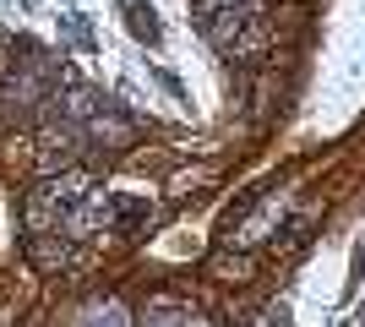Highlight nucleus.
Masks as SVG:
<instances>
[{"label": "nucleus", "instance_id": "423d86ee", "mask_svg": "<svg viewBox=\"0 0 365 327\" xmlns=\"http://www.w3.org/2000/svg\"><path fill=\"white\" fill-rule=\"evenodd\" d=\"M82 327H137L131 311H125L120 300H93L88 311H82Z\"/></svg>", "mask_w": 365, "mask_h": 327}, {"label": "nucleus", "instance_id": "6e6552de", "mask_svg": "<svg viewBox=\"0 0 365 327\" xmlns=\"http://www.w3.org/2000/svg\"><path fill=\"white\" fill-rule=\"evenodd\" d=\"M224 6H240V0H197V11L207 16V11H224Z\"/></svg>", "mask_w": 365, "mask_h": 327}, {"label": "nucleus", "instance_id": "f257e3e1", "mask_svg": "<svg viewBox=\"0 0 365 327\" xmlns=\"http://www.w3.org/2000/svg\"><path fill=\"white\" fill-rule=\"evenodd\" d=\"M257 16H267V11H262V0H240V6L207 11V16H202V33H207V44H213V49H224V55H229V49L240 44V33L251 28Z\"/></svg>", "mask_w": 365, "mask_h": 327}, {"label": "nucleus", "instance_id": "20e7f679", "mask_svg": "<svg viewBox=\"0 0 365 327\" xmlns=\"http://www.w3.org/2000/svg\"><path fill=\"white\" fill-rule=\"evenodd\" d=\"M38 98H44V82L33 77V71H22V77H11L6 88H0V109H6V120H28Z\"/></svg>", "mask_w": 365, "mask_h": 327}, {"label": "nucleus", "instance_id": "0eeeda50", "mask_svg": "<svg viewBox=\"0 0 365 327\" xmlns=\"http://www.w3.org/2000/svg\"><path fill=\"white\" fill-rule=\"evenodd\" d=\"M125 22H131V33L137 38H158V16H153V6H142V0H125Z\"/></svg>", "mask_w": 365, "mask_h": 327}, {"label": "nucleus", "instance_id": "f03ea898", "mask_svg": "<svg viewBox=\"0 0 365 327\" xmlns=\"http://www.w3.org/2000/svg\"><path fill=\"white\" fill-rule=\"evenodd\" d=\"M142 327H213V322H207L197 306L175 300V295H153L148 306H142Z\"/></svg>", "mask_w": 365, "mask_h": 327}, {"label": "nucleus", "instance_id": "39448f33", "mask_svg": "<svg viewBox=\"0 0 365 327\" xmlns=\"http://www.w3.org/2000/svg\"><path fill=\"white\" fill-rule=\"evenodd\" d=\"M88 137H93V142H109V147H125V142H131V120H125V115H115V109L104 104V109L88 120Z\"/></svg>", "mask_w": 365, "mask_h": 327}, {"label": "nucleus", "instance_id": "7ed1b4c3", "mask_svg": "<svg viewBox=\"0 0 365 327\" xmlns=\"http://www.w3.org/2000/svg\"><path fill=\"white\" fill-rule=\"evenodd\" d=\"M76 142H82V131H76L71 120H66V125H49V131H44V142H38V170H44V175H55V170H71Z\"/></svg>", "mask_w": 365, "mask_h": 327}]
</instances>
